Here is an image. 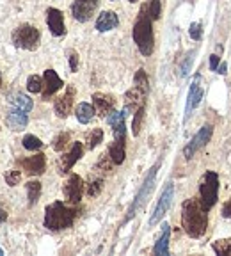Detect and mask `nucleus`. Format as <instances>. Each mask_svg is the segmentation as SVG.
I'll use <instances>...</instances> for the list:
<instances>
[{"mask_svg":"<svg viewBox=\"0 0 231 256\" xmlns=\"http://www.w3.org/2000/svg\"><path fill=\"white\" fill-rule=\"evenodd\" d=\"M118 25H120L118 14H116L114 11H104L98 14V18H96L94 27L98 32H108V30H114Z\"/></svg>","mask_w":231,"mask_h":256,"instance_id":"aec40b11","label":"nucleus"},{"mask_svg":"<svg viewBox=\"0 0 231 256\" xmlns=\"http://www.w3.org/2000/svg\"><path fill=\"white\" fill-rule=\"evenodd\" d=\"M0 130H2V128H0Z\"/></svg>","mask_w":231,"mask_h":256,"instance_id":"37998d69","label":"nucleus"},{"mask_svg":"<svg viewBox=\"0 0 231 256\" xmlns=\"http://www.w3.org/2000/svg\"><path fill=\"white\" fill-rule=\"evenodd\" d=\"M62 86H64L62 78L57 75L56 70H46L43 75V91H41V98H43L44 102H48L57 91L62 89Z\"/></svg>","mask_w":231,"mask_h":256,"instance_id":"2eb2a0df","label":"nucleus"},{"mask_svg":"<svg viewBox=\"0 0 231 256\" xmlns=\"http://www.w3.org/2000/svg\"><path fill=\"white\" fill-rule=\"evenodd\" d=\"M80 214H82V208L78 204L54 201L44 208L43 226L50 232H64L72 228Z\"/></svg>","mask_w":231,"mask_h":256,"instance_id":"7ed1b4c3","label":"nucleus"},{"mask_svg":"<svg viewBox=\"0 0 231 256\" xmlns=\"http://www.w3.org/2000/svg\"><path fill=\"white\" fill-rule=\"evenodd\" d=\"M212 136H214V126H212V124H203V126L200 128V132L196 134V136L188 140L187 146L184 148V156H185V158L190 160L201 148H204V146L210 142Z\"/></svg>","mask_w":231,"mask_h":256,"instance_id":"6e6552de","label":"nucleus"},{"mask_svg":"<svg viewBox=\"0 0 231 256\" xmlns=\"http://www.w3.org/2000/svg\"><path fill=\"white\" fill-rule=\"evenodd\" d=\"M104 176H96V178H91L88 184V187H86V192H88L89 198H96L98 194L102 192V188H104Z\"/></svg>","mask_w":231,"mask_h":256,"instance_id":"c756f323","label":"nucleus"},{"mask_svg":"<svg viewBox=\"0 0 231 256\" xmlns=\"http://www.w3.org/2000/svg\"><path fill=\"white\" fill-rule=\"evenodd\" d=\"M6 219H8V212H6L4 208L0 206V222H6Z\"/></svg>","mask_w":231,"mask_h":256,"instance_id":"ea45409f","label":"nucleus"},{"mask_svg":"<svg viewBox=\"0 0 231 256\" xmlns=\"http://www.w3.org/2000/svg\"><path fill=\"white\" fill-rule=\"evenodd\" d=\"M212 249L214 252L219 256L222 254H230L231 256V238H220V240H216L214 244H212Z\"/></svg>","mask_w":231,"mask_h":256,"instance_id":"7c9ffc66","label":"nucleus"},{"mask_svg":"<svg viewBox=\"0 0 231 256\" xmlns=\"http://www.w3.org/2000/svg\"><path fill=\"white\" fill-rule=\"evenodd\" d=\"M201 82V75L200 73H196L194 76V82L190 84V89H188V96H187V107H185V121L188 120V116H190V112L194 110L198 105H200L201 98H203L204 91L203 88L200 86Z\"/></svg>","mask_w":231,"mask_h":256,"instance_id":"a211bd4d","label":"nucleus"},{"mask_svg":"<svg viewBox=\"0 0 231 256\" xmlns=\"http://www.w3.org/2000/svg\"><path fill=\"white\" fill-rule=\"evenodd\" d=\"M188 36H190L194 41L203 40V24H201V22H194V24H190V27H188Z\"/></svg>","mask_w":231,"mask_h":256,"instance_id":"72a5a7b5","label":"nucleus"},{"mask_svg":"<svg viewBox=\"0 0 231 256\" xmlns=\"http://www.w3.org/2000/svg\"><path fill=\"white\" fill-rule=\"evenodd\" d=\"M102 142H104V130H102V128H92L91 132L86 136V148H88L89 152H92V150H94L96 146H100Z\"/></svg>","mask_w":231,"mask_h":256,"instance_id":"a878e982","label":"nucleus"},{"mask_svg":"<svg viewBox=\"0 0 231 256\" xmlns=\"http://www.w3.org/2000/svg\"><path fill=\"white\" fill-rule=\"evenodd\" d=\"M162 14V4L160 0H148L140 6L137 18L134 22L132 28V38L137 44L139 52L144 57H150L155 50V32H153V24L160 20Z\"/></svg>","mask_w":231,"mask_h":256,"instance_id":"f257e3e1","label":"nucleus"},{"mask_svg":"<svg viewBox=\"0 0 231 256\" xmlns=\"http://www.w3.org/2000/svg\"><path fill=\"white\" fill-rule=\"evenodd\" d=\"M46 25L52 32V36L62 38L66 34V25H64V14L60 9L48 8L46 9Z\"/></svg>","mask_w":231,"mask_h":256,"instance_id":"f3484780","label":"nucleus"},{"mask_svg":"<svg viewBox=\"0 0 231 256\" xmlns=\"http://www.w3.org/2000/svg\"><path fill=\"white\" fill-rule=\"evenodd\" d=\"M219 64H220V57L217 56V54H212L210 56V70L212 72H217Z\"/></svg>","mask_w":231,"mask_h":256,"instance_id":"4c0bfd02","label":"nucleus"},{"mask_svg":"<svg viewBox=\"0 0 231 256\" xmlns=\"http://www.w3.org/2000/svg\"><path fill=\"white\" fill-rule=\"evenodd\" d=\"M107 153L114 162V166H121L126 158V140H112Z\"/></svg>","mask_w":231,"mask_h":256,"instance_id":"4be33fe9","label":"nucleus"},{"mask_svg":"<svg viewBox=\"0 0 231 256\" xmlns=\"http://www.w3.org/2000/svg\"><path fill=\"white\" fill-rule=\"evenodd\" d=\"M25 188H27V200H28V206H34V204L40 201L41 198V182L38 180H30L27 182V185H25Z\"/></svg>","mask_w":231,"mask_h":256,"instance_id":"b1692460","label":"nucleus"},{"mask_svg":"<svg viewBox=\"0 0 231 256\" xmlns=\"http://www.w3.org/2000/svg\"><path fill=\"white\" fill-rule=\"evenodd\" d=\"M68 60H70V72L72 73H76L78 70V62H80V57L75 50H68Z\"/></svg>","mask_w":231,"mask_h":256,"instance_id":"c9c22d12","label":"nucleus"},{"mask_svg":"<svg viewBox=\"0 0 231 256\" xmlns=\"http://www.w3.org/2000/svg\"><path fill=\"white\" fill-rule=\"evenodd\" d=\"M84 188H86V185H84V180H82V176L76 174V172H72L62 187L64 200L72 204H78L82 196H84Z\"/></svg>","mask_w":231,"mask_h":256,"instance_id":"9b49d317","label":"nucleus"},{"mask_svg":"<svg viewBox=\"0 0 231 256\" xmlns=\"http://www.w3.org/2000/svg\"><path fill=\"white\" fill-rule=\"evenodd\" d=\"M192 62H194V52H188L187 56H185V60L182 62V68H180V76H182V78H185V76L188 75V72H190V68H192Z\"/></svg>","mask_w":231,"mask_h":256,"instance_id":"f704fd0d","label":"nucleus"},{"mask_svg":"<svg viewBox=\"0 0 231 256\" xmlns=\"http://www.w3.org/2000/svg\"><path fill=\"white\" fill-rule=\"evenodd\" d=\"M9 102H11L12 107L22 108V110H25V112H30L32 107H34V102H32L27 94H24V92H16Z\"/></svg>","mask_w":231,"mask_h":256,"instance_id":"393cba45","label":"nucleus"},{"mask_svg":"<svg viewBox=\"0 0 231 256\" xmlns=\"http://www.w3.org/2000/svg\"><path fill=\"white\" fill-rule=\"evenodd\" d=\"M11 41L16 48L20 50H27V52H34L40 48L41 43V32L38 27L30 24H22L12 30Z\"/></svg>","mask_w":231,"mask_h":256,"instance_id":"39448f33","label":"nucleus"},{"mask_svg":"<svg viewBox=\"0 0 231 256\" xmlns=\"http://www.w3.org/2000/svg\"><path fill=\"white\" fill-rule=\"evenodd\" d=\"M158 169H160V162H156V164L153 166L150 171H148V176L144 178V182H142V185H140L139 192H137L136 198H134V203H132L130 208H128V214H126V217H124L123 224H126L128 220L132 219V217L136 216L137 210H139V208L148 201V198H150V194H152L153 187H155V180H156V172H158Z\"/></svg>","mask_w":231,"mask_h":256,"instance_id":"0eeeda50","label":"nucleus"},{"mask_svg":"<svg viewBox=\"0 0 231 256\" xmlns=\"http://www.w3.org/2000/svg\"><path fill=\"white\" fill-rule=\"evenodd\" d=\"M16 166L22 169L27 176H41L46 171V156L44 153H36L32 156L16 160Z\"/></svg>","mask_w":231,"mask_h":256,"instance_id":"f8f14e48","label":"nucleus"},{"mask_svg":"<svg viewBox=\"0 0 231 256\" xmlns=\"http://www.w3.org/2000/svg\"><path fill=\"white\" fill-rule=\"evenodd\" d=\"M219 174L216 171H206L200 180V201L204 210L210 212L219 201Z\"/></svg>","mask_w":231,"mask_h":256,"instance_id":"423d86ee","label":"nucleus"},{"mask_svg":"<svg viewBox=\"0 0 231 256\" xmlns=\"http://www.w3.org/2000/svg\"><path fill=\"white\" fill-rule=\"evenodd\" d=\"M128 2H130V4H136V2H139V0H128Z\"/></svg>","mask_w":231,"mask_h":256,"instance_id":"a19ab883","label":"nucleus"},{"mask_svg":"<svg viewBox=\"0 0 231 256\" xmlns=\"http://www.w3.org/2000/svg\"><path fill=\"white\" fill-rule=\"evenodd\" d=\"M144 116H146V105L139 107L136 112H134V121H132V132L134 136H139L140 134V128H142V123H144Z\"/></svg>","mask_w":231,"mask_h":256,"instance_id":"bb28decb","label":"nucleus"},{"mask_svg":"<svg viewBox=\"0 0 231 256\" xmlns=\"http://www.w3.org/2000/svg\"><path fill=\"white\" fill-rule=\"evenodd\" d=\"M84 150L86 148L82 142H73L70 152L62 153V156H59V162H57V171H59V174H68L73 169V166L84 156Z\"/></svg>","mask_w":231,"mask_h":256,"instance_id":"ddd939ff","label":"nucleus"},{"mask_svg":"<svg viewBox=\"0 0 231 256\" xmlns=\"http://www.w3.org/2000/svg\"><path fill=\"white\" fill-rule=\"evenodd\" d=\"M148 94H150V78L148 73L140 68L134 76V88L124 92V108L128 112H136L139 107L146 105Z\"/></svg>","mask_w":231,"mask_h":256,"instance_id":"20e7f679","label":"nucleus"},{"mask_svg":"<svg viewBox=\"0 0 231 256\" xmlns=\"http://www.w3.org/2000/svg\"><path fill=\"white\" fill-rule=\"evenodd\" d=\"M220 216H222L224 219H231V198L226 201V203L222 204V210H220Z\"/></svg>","mask_w":231,"mask_h":256,"instance_id":"e433bc0d","label":"nucleus"},{"mask_svg":"<svg viewBox=\"0 0 231 256\" xmlns=\"http://www.w3.org/2000/svg\"><path fill=\"white\" fill-rule=\"evenodd\" d=\"M75 98H76V88L73 84L66 86V91H64L59 98H56V102H54V112H56V116L60 118V120H66L73 110Z\"/></svg>","mask_w":231,"mask_h":256,"instance_id":"1a4fd4ad","label":"nucleus"},{"mask_svg":"<svg viewBox=\"0 0 231 256\" xmlns=\"http://www.w3.org/2000/svg\"><path fill=\"white\" fill-rule=\"evenodd\" d=\"M4 178H6V184H8L9 187H16V185L22 182V172L18 171V169H11V171L6 172Z\"/></svg>","mask_w":231,"mask_h":256,"instance_id":"473e14b6","label":"nucleus"},{"mask_svg":"<svg viewBox=\"0 0 231 256\" xmlns=\"http://www.w3.org/2000/svg\"><path fill=\"white\" fill-rule=\"evenodd\" d=\"M169 240H171V226L168 222L162 224V233L156 238L155 248H153V254L156 256H168L169 254Z\"/></svg>","mask_w":231,"mask_h":256,"instance_id":"412c9836","label":"nucleus"},{"mask_svg":"<svg viewBox=\"0 0 231 256\" xmlns=\"http://www.w3.org/2000/svg\"><path fill=\"white\" fill-rule=\"evenodd\" d=\"M182 228L190 238H201L208 230V210L200 198H188L182 204Z\"/></svg>","mask_w":231,"mask_h":256,"instance_id":"f03ea898","label":"nucleus"},{"mask_svg":"<svg viewBox=\"0 0 231 256\" xmlns=\"http://www.w3.org/2000/svg\"><path fill=\"white\" fill-rule=\"evenodd\" d=\"M70 140H72V134H70V132H60V134H57L56 139L52 140L54 152H57V153L64 152V150H66V146L70 144Z\"/></svg>","mask_w":231,"mask_h":256,"instance_id":"c85d7f7f","label":"nucleus"},{"mask_svg":"<svg viewBox=\"0 0 231 256\" xmlns=\"http://www.w3.org/2000/svg\"><path fill=\"white\" fill-rule=\"evenodd\" d=\"M22 144H24V148L27 150V152H40V150L43 148V140H41L40 137L32 136V134H27V136H24V139H22Z\"/></svg>","mask_w":231,"mask_h":256,"instance_id":"cd10ccee","label":"nucleus"},{"mask_svg":"<svg viewBox=\"0 0 231 256\" xmlns=\"http://www.w3.org/2000/svg\"><path fill=\"white\" fill-rule=\"evenodd\" d=\"M172 198H174V185L169 182L168 185H166V188H164L162 196H160L158 203H156L155 210H153L152 217H150V226H156V224L160 222V220L166 217V214L169 212V208H171V203H172Z\"/></svg>","mask_w":231,"mask_h":256,"instance_id":"9d476101","label":"nucleus"},{"mask_svg":"<svg viewBox=\"0 0 231 256\" xmlns=\"http://www.w3.org/2000/svg\"><path fill=\"white\" fill-rule=\"evenodd\" d=\"M100 8V0H73L72 16L80 24H88Z\"/></svg>","mask_w":231,"mask_h":256,"instance_id":"4468645a","label":"nucleus"},{"mask_svg":"<svg viewBox=\"0 0 231 256\" xmlns=\"http://www.w3.org/2000/svg\"><path fill=\"white\" fill-rule=\"evenodd\" d=\"M226 72H228V64L226 62H220L219 68H217V73H219V75H226Z\"/></svg>","mask_w":231,"mask_h":256,"instance_id":"58836bf2","label":"nucleus"},{"mask_svg":"<svg viewBox=\"0 0 231 256\" xmlns=\"http://www.w3.org/2000/svg\"><path fill=\"white\" fill-rule=\"evenodd\" d=\"M96 110H94V105L91 104H86V102H82V104L76 105L75 108V116H76V121H78L80 124H88L92 121V118H94Z\"/></svg>","mask_w":231,"mask_h":256,"instance_id":"5701e85b","label":"nucleus"},{"mask_svg":"<svg viewBox=\"0 0 231 256\" xmlns=\"http://www.w3.org/2000/svg\"><path fill=\"white\" fill-rule=\"evenodd\" d=\"M27 91L30 94H38L43 91V76L40 75H30L27 78Z\"/></svg>","mask_w":231,"mask_h":256,"instance_id":"2f4dec72","label":"nucleus"},{"mask_svg":"<svg viewBox=\"0 0 231 256\" xmlns=\"http://www.w3.org/2000/svg\"><path fill=\"white\" fill-rule=\"evenodd\" d=\"M92 105H94L96 114L100 118H107L110 112L116 110V98L112 94H107V92H94L92 94Z\"/></svg>","mask_w":231,"mask_h":256,"instance_id":"dca6fc26","label":"nucleus"},{"mask_svg":"<svg viewBox=\"0 0 231 256\" xmlns=\"http://www.w3.org/2000/svg\"><path fill=\"white\" fill-rule=\"evenodd\" d=\"M2 254H4V251H2V249H0V256H2Z\"/></svg>","mask_w":231,"mask_h":256,"instance_id":"79ce46f5","label":"nucleus"},{"mask_svg":"<svg viewBox=\"0 0 231 256\" xmlns=\"http://www.w3.org/2000/svg\"><path fill=\"white\" fill-rule=\"evenodd\" d=\"M28 112L22 110V108L12 107L9 112H6V124H8L11 130H24L28 124Z\"/></svg>","mask_w":231,"mask_h":256,"instance_id":"6ab92c4d","label":"nucleus"}]
</instances>
